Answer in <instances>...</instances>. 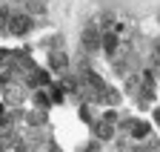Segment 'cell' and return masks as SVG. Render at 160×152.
<instances>
[{
	"instance_id": "6da1fadb",
	"label": "cell",
	"mask_w": 160,
	"mask_h": 152,
	"mask_svg": "<svg viewBox=\"0 0 160 152\" xmlns=\"http://www.w3.org/2000/svg\"><path fill=\"white\" fill-rule=\"evenodd\" d=\"M32 26H34L32 17H29V14H23V12H17V14H12V17H9L6 32H9V34H26Z\"/></svg>"
},
{
	"instance_id": "7a4b0ae2",
	"label": "cell",
	"mask_w": 160,
	"mask_h": 152,
	"mask_svg": "<svg viewBox=\"0 0 160 152\" xmlns=\"http://www.w3.org/2000/svg\"><path fill=\"white\" fill-rule=\"evenodd\" d=\"M80 40H83V49H86V52H97L100 46H103V34H100L94 26H89V29L83 32V37H80Z\"/></svg>"
},
{
	"instance_id": "3957f363",
	"label": "cell",
	"mask_w": 160,
	"mask_h": 152,
	"mask_svg": "<svg viewBox=\"0 0 160 152\" xmlns=\"http://www.w3.org/2000/svg\"><path fill=\"white\" fill-rule=\"evenodd\" d=\"M92 129H94V138H100V141H112L114 138V129L109 123H92Z\"/></svg>"
},
{
	"instance_id": "277c9868",
	"label": "cell",
	"mask_w": 160,
	"mask_h": 152,
	"mask_svg": "<svg viewBox=\"0 0 160 152\" xmlns=\"http://www.w3.org/2000/svg\"><path fill=\"white\" fill-rule=\"evenodd\" d=\"M152 132V126L149 123H140V121H132V138H146Z\"/></svg>"
},
{
	"instance_id": "5b68a950",
	"label": "cell",
	"mask_w": 160,
	"mask_h": 152,
	"mask_svg": "<svg viewBox=\"0 0 160 152\" xmlns=\"http://www.w3.org/2000/svg\"><path fill=\"white\" fill-rule=\"evenodd\" d=\"M103 49H106V55H114L117 52V37L114 34H103Z\"/></svg>"
},
{
	"instance_id": "8992f818",
	"label": "cell",
	"mask_w": 160,
	"mask_h": 152,
	"mask_svg": "<svg viewBox=\"0 0 160 152\" xmlns=\"http://www.w3.org/2000/svg\"><path fill=\"white\" fill-rule=\"evenodd\" d=\"M49 63H52V69L63 72V69H66V55H52V58H49Z\"/></svg>"
},
{
	"instance_id": "52a82bcc",
	"label": "cell",
	"mask_w": 160,
	"mask_h": 152,
	"mask_svg": "<svg viewBox=\"0 0 160 152\" xmlns=\"http://www.w3.org/2000/svg\"><path fill=\"white\" fill-rule=\"evenodd\" d=\"M103 98H106V103H117V101H120V95H117L114 89H103Z\"/></svg>"
},
{
	"instance_id": "ba28073f",
	"label": "cell",
	"mask_w": 160,
	"mask_h": 152,
	"mask_svg": "<svg viewBox=\"0 0 160 152\" xmlns=\"http://www.w3.org/2000/svg\"><path fill=\"white\" fill-rule=\"evenodd\" d=\"M23 3H26L29 12H43V3H40V0H23Z\"/></svg>"
},
{
	"instance_id": "9c48e42d",
	"label": "cell",
	"mask_w": 160,
	"mask_h": 152,
	"mask_svg": "<svg viewBox=\"0 0 160 152\" xmlns=\"http://www.w3.org/2000/svg\"><path fill=\"white\" fill-rule=\"evenodd\" d=\"M83 152H100V146H97V144H89V146H86Z\"/></svg>"
}]
</instances>
